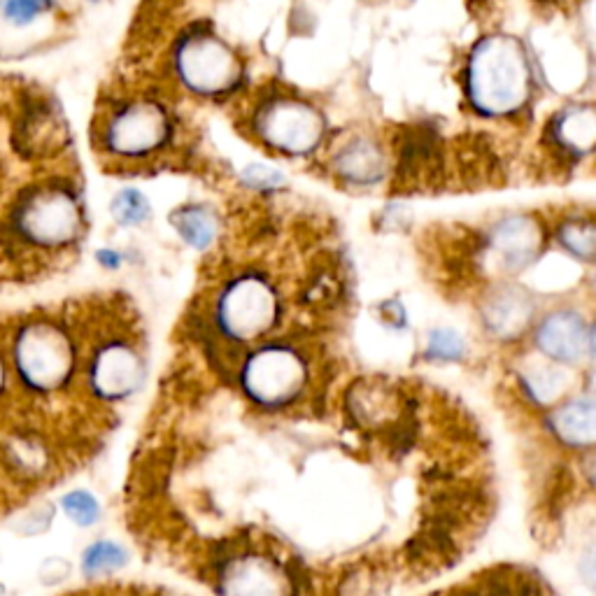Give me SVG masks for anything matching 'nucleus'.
<instances>
[{"instance_id": "obj_23", "label": "nucleus", "mask_w": 596, "mask_h": 596, "mask_svg": "<svg viewBox=\"0 0 596 596\" xmlns=\"http://www.w3.org/2000/svg\"><path fill=\"white\" fill-rule=\"evenodd\" d=\"M61 508L80 527H91L101 517V506L89 492H70L61 499Z\"/></svg>"}, {"instance_id": "obj_25", "label": "nucleus", "mask_w": 596, "mask_h": 596, "mask_svg": "<svg viewBox=\"0 0 596 596\" xmlns=\"http://www.w3.org/2000/svg\"><path fill=\"white\" fill-rule=\"evenodd\" d=\"M243 182L250 184V187L254 189H275L280 187L282 182V175L278 173V170L268 168V166H250L243 173Z\"/></svg>"}, {"instance_id": "obj_19", "label": "nucleus", "mask_w": 596, "mask_h": 596, "mask_svg": "<svg viewBox=\"0 0 596 596\" xmlns=\"http://www.w3.org/2000/svg\"><path fill=\"white\" fill-rule=\"evenodd\" d=\"M129 562V555L122 545L112 541H98L89 545L87 552L82 557V569L87 576H101V573H110L126 566Z\"/></svg>"}, {"instance_id": "obj_8", "label": "nucleus", "mask_w": 596, "mask_h": 596, "mask_svg": "<svg viewBox=\"0 0 596 596\" xmlns=\"http://www.w3.org/2000/svg\"><path fill=\"white\" fill-rule=\"evenodd\" d=\"M170 122L166 110L152 101L131 103L117 112L105 133L108 149L122 156H143L166 145Z\"/></svg>"}, {"instance_id": "obj_15", "label": "nucleus", "mask_w": 596, "mask_h": 596, "mask_svg": "<svg viewBox=\"0 0 596 596\" xmlns=\"http://www.w3.org/2000/svg\"><path fill=\"white\" fill-rule=\"evenodd\" d=\"M555 138L566 152H592L596 140V115L590 105L566 108L562 115L555 119Z\"/></svg>"}, {"instance_id": "obj_16", "label": "nucleus", "mask_w": 596, "mask_h": 596, "mask_svg": "<svg viewBox=\"0 0 596 596\" xmlns=\"http://www.w3.org/2000/svg\"><path fill=\"white\" fill-rule=\"evenodd\" d=\"M529 312L531 308L527 298H520L515 294H501L485 305V319L489 329L503 338L520 333L524 324L529 322Z\"/></svg>"}, {"instance_id": "obj_21", "label": "nucleus", "mask_w": 596, "mask_h": 596, "mask_svg": "<svg viewBox=\"0 0 596 596\" xmlns=\"http://www.w3.org/2000/svg\"><path fill=\"white\" fill-rule=\"evenodd\" d=\"M112 215L124 226L143 224L149 217V201L136 189H124L112 201Z\"/></svg>"}, {"instance_id": "obj_17", "label": "nucleus", "mask_w": 596, "mask_h": 596, "mask_svg": "<svg viewBox=\"0 0 596 596\" xmlns=\"http://www.w3.org/2000/svg\"><path fill=\"white\" fill-rule=\"evenodd\" d=\"M170 222H173L177 233L196 250L210 247L217 236V219L203 205H187V208L175 210Z\"/></svg>"}, {"instance_id": "obj_6", "label": "nucleus", "mask_w": 596, "mask_h": 596, "mask_svg": "<svg viewBox=\"0 0 596 596\" xmlns=\"http://www.w3.org/2000/svg\"><path fill=\"white\" fill-rule=\"evenodd\" d=\"M308 380V368L298 352L285 345H266L243 368V387L252 401L266 408L292 403Z\"/></svg>"}, {"instance_id": "obj_18", "label": "nucleus", "mask_w": 596, "mask_h": 596, "mask_svg": "<svg viewBox=\"0 0 596 596\" xmlns=\"http://www.w3.org/2000/svg\"><path fill=\"white\" fill-rule=\"evenodd\" d=\"M566 380H569L566 378V373L552 366L534 368V371L522 375L524 389H527L531 399L541 403V406H548V403L555 401L557 396L564 394V389L569 387V382Z\"/></svg>"}, {"instance_id": "obj_2", "label": "nucleus", "mask_w": 596, "mask_h": 596, "mask_svg": "<svg viewBox=\"0 0 596 596\" xmlns=\"http://www.w3.org/2000/svg\"><path fill=\"white\" fill-rule=\"evenodd\" d=\"M466 91L473 108L487 117L522 110L531 94V68L522 42L510 35L480 40L468 59Z\"/></svg>"}, {"instance_id": "obj_7", "label": "nucleus", "mask_w": 596, "mask_h": 596, "mask_svg": "<svg viewBox=\"0 0 596 596\" xmlns=\"http://www.w3.org/2000/svg\"><path fill=\"white\" fill-rule=\"evenodd\" d=\"M324 117L308 103L275 98L259 110L257 131L268 145L285 154L315 152L324 138Z\"/></svg>"}, {"instance_id": "obj_14", "label": "nucleus", "mask_w": 596, "mask_h": 596, "mask_svg": "<svg viewBox=\"0 0 596 596\" xmlns=\"http://www.w3.org/2000/svg\"><path fill=\"white\" fill-rule=\"evenodd\" d=\"M550 427L559 441L573 447L594 443V403L592 399H576L566 403L550 417Z\"/></svg>"}, {"instance_id": "obj_10", "label": "nucleus", "mask_w": 596, "mask_h": 596, "mask_svg": "<svg viewBox=\"0 0 596 596\" xmlns=\"http://www.w3.org/2000/svg\"><path fill=\"white\" fill-rule=\"evenodd\" d=\"M536 345L550 359L576 364L587 352H592V329L578 312L559 310L538 324Z\"/></svg>"}, {"instance_id": "obj_20", "label": "nucleus", "mask_w": 596, "mask_h": 596, "mask_svg": "<svg viewBox=\"0 0 596 596\" xmlns=\"http://www.w3.org/2000/svg\"><path fill=\"white\" fill-rule=\"evenodd\" d=\"M559 240L562 245L576 257L592 261L594 250H596V231L592 222H583V219H576V222H566L562 229H559Z\"/></svg>"}, {"instance_id": "obj_22", "label": "nucleus", "mask_w": 596, "mask_h": 596, "mask_svg": "<svg viewBox=\"0 0 596 596\" xmlns=\"http://www.w3.org/2000/svg\"><path fill=\"white\" fill-rule=\"evenodd\" d=\"M466 357V343L457 331L436 329L427 340V359L461 361Z\"/></svg>"}, {"instance_id": "obj_27", "label": "nucleus", "mask_w": 596, "mask_h": 596, "mask_svg": "<svg viewBox=\"0 0 596 596\" xmlns=\"http://www.w3.org/2000/svg\"><path fill=\"white\" fill-rule=\"evenodd\" d=\"M513 596H543V592L541 587L534 583H520L517 585V592H513Z\"/></svg>"}, {"instance_id": "obj_12", "label": "nucleus", "mask_w": 596, "mask_h": 596, "mask_svg": "<svg viewBox=\"0 0 596 596\" xmlns=\"http://www.w3.org/2000/svg\"><path fill=\"white\" fill-rule=\"evenodd\" d=\"M285 590L287 587L280 583L275 566L259 557L238 559L224 569L226 596H282Z\"/></svg>"}, {"instance_id": "obj_11", "label": "nucleus", "mask_w": 596, "mask_h": 596, "mask_svg": "<svg viewBox=\"0 0 596 596\" xmlns=\"http://www.w3.org/2000/svg\"><path fill=\"white\" fill-rule=\"evenodd\" d=\"M541 240L543 236L538 231L536 222H531L527 217L506 219V222L499 224V229L492 236L494 250L501 254L503 266L508 271H520V268L527 266L538 254Z\"/></svg>"}, {"instance_id": "obj_1", "label": "nucleus", "mask_w": 596, "mask_h": 596, "mask_svg": "<svg viewBox=\"0 0 596 596\" xmlns=\"http://www.w3.org/2000/svg\"><path fill=\"white\" fill-rule=\"evenodd\" d=\"M82 231V210L66 184L28 187L10 205L0 226V245L14 259L28 247L56 250L70 245Z\"/></svg>"}, {"instance_id": "obj_24", "label": "nucleus", "mask_w": 596, "mask_h": 596, "mask_svg": "<svg viewBox=\"0 0 596 596\" xmlns=\"http://www.w3.org/2000/svg\"><path fill=\"white\" fill-rule=\"evenodd\" d=\"M52 5V0H0V12L14 24H28L45 12Z\"/></svg>"}, {"instance_id": "obj_9", "label": "nucleus", "mask_w": 596, "mask_h": 596, "mask_svg": "<svg viewBox=\"0 0 596 596\" xmlns=\"http://www.w3.org/2000/svg\"><path fill=\"white\" fill-rule=\"evenodd\" d=\"M145 366L129 343L112 340L96 350L89 364V385L103 401H122L143 385Z\"/></svg>"}, {"instance_id": "obj_26", "label": "nucleus", "mask_w": 596, "mask_h": 596, "mask_svg": "<svg viewBox=\"0 0 596 596\" xmlns=\"http://www.w3.org/2000/svg\"><path fill=\"white\" fill-rule=\"evenodd\" d=\"M98 261H101L105 268H117L119 264H122V257L112 250H101L98 252Z\"/></svg>"}, {"instance_id": "obj_5", "label": "nucleus", "mask_w": 596, "mask_h": 596, "mask_svg": "<svg viewBox=\"0 0 596 596\" xmlns=\"http://www.w3.org/2000/svg\"><path fill=\"white\" fill-rule=\"evenodd\" d=\"M278 317V294L259 275H243L233 280L217 303L219 329L236 340L257 338L259 333L273 329Z\"/></svg>"}, {"instance_id": "obj_3", "label": "nucleus", "mask_w": 596, "mask_h": 596, "mask_svg": "<svg viewBox=\"0 0 596 596\" xmlns=\"http://www.w3.org/2000/svg\"><path fill=\"white\" fill-rule=\"evenodd\" d=\"M12 366L33 392H56L75 371L73 340L52 322L19 326L12 340Z\"/></svg>"}, {"instance_id": "obj_29", "label": "nucleus", "mask_w": 596, "mask_h": 596, "mask_svg": "<svg viewBox=\"0 0 596 596\" xmlns=\"http://www.w3.org/2000/svg\"><path fill=\"white\" fill-rule=\"evenodd\" d=\"M457 596H482V592H478V590H464V592H459Z\"/></svg>"}, {"instance_id": "obj_28", "label": "nucleus", "mask_w": 596, "mask_h": 596, "mask_svg": "<svg viewBox=\"0 0 596 596\" xmlns=\"http://www.w3.org/2000/svg\"><path fill=\"white\" fill-rule=\"evenodd\" d=\"M5 382H7V366H5V359H3V354H0V394H3V389H5Z\"/></svg>"}, {"instance_id": "obj_13", "label": "nucleus", "mask_w": 596, "mask_h": 596, "mask_svg": "<svg viewBox=\"0 0 596 596\" xmlns=\"http://www.w3.org/2000/svg\"><path fill=\"white\" fill-rule=\"evenodd\" d=\"M336 170L347 182L375 184L385 175V156L371 140H354L336 156Z\"/></svg>"}, {"instance_id": "obj_4", "label": "nucleus", "mask_w": 596, "mask_h": 596, "mask_svg": "<svg viewBox=\"0 0 596 596\" xmlns=\"http://www.w3.org/2000/svg\"><path fill=\"white\" fill-rule=\"evenodd\" d=\"M175 66L182 82L203 96H217L236 89L243 80L238 56L210 33H189L180 40Z\"/></svg>"}]
</instances>
